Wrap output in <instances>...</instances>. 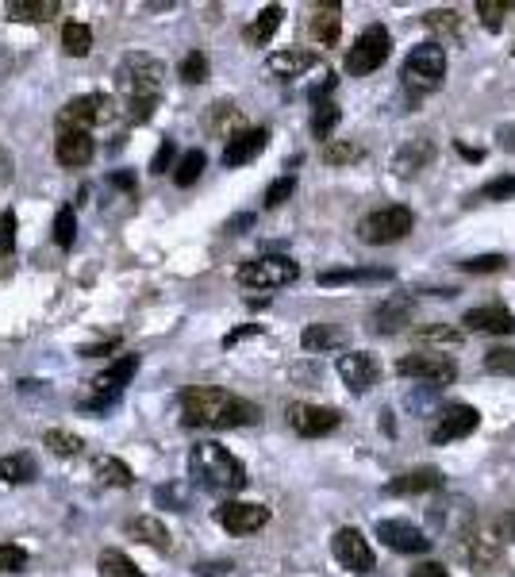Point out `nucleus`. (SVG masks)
Returning <instances> with one entry per match:
<instances>
[{
	"label": "nucleus",
	"instance_id": "42",
	"mask_svg": "<svg viewBox=\"0 0 515 577\" xmlns=\"http://www.w3.org/2000/svg\"><path fill=\"white\" fill-rule=\"evenodd\" d=\"M423 24H427V31H435V35H454L462 20H458L454 8H431V12L423 16Z\"/></svg>",
	"mask_w": 515,
	"mask_h": 577
},
{
	"label": "nucleus",
	"instance_id": "56",
	"mask_svg": "<svg viewBox=\"0 0 515 577\" xmlns=\"http://www.w3.org/2000/svg\"><path fill=\"white\" fill-rule=\"evenodd\" d=\"M12 177V154L0 151V181H8Z\"/></svg>",
	"mask_w": 515,
	"mask_h": 577
},
{
	"label": "nucleus",
	"instance_id": "8",
	"mask_svg": "<svg viewBox=\"0 0 515 577\" xmlns=\"http://www.w3.org/2000/svg\"><path fill=\"white\" fill-rule=\"evenodd\" d=\"M393 51V35H389V27L373 24L366 27L358 39H354V47L346 54V74L350 77H366L373 70H381L385 66V58Z\"/></svg>",
	"mask_w": 515,
	"mask_h": 577
},
{
	"label": "nucleus",
	"instance_id": "52",
	"mask_svg": "<svg viewBox=\"0 0 515 577\" xmlns=\"http://www.w3.org/2000/svg\"><path fill=\"white\" fill-rule=\"evenodd\" d=\"M227 570H231V562H200L197 566L200 577H223Z\"/></svg>",
	"mask_w": 515,
	"mask_h": 577
},
{
	"label": "nucleus",
	"instance_id": "60",
	"mask_svg": "<svg viewBox=\"0 0 515 577\" xmlns=\"http://www.w3.org/2000/svg\"><path fill=\"white\" fill-rule=\"evenodd\" d=\"M512 54H515V47H512Z\"/></svg>",
	"mask_w": 515,
	"mask_h": 577
},
{
	"label": "nucleus",
	"instance_id": "18",
	"mask_svg": "<svg viewBox=\"0 0 515 577\" xmlns=\"http://www.w3.org/2000/svg\"><path fill=\"white\" fill-rule=\"evenodd\" d=\"M462 324L469 331H485V335H515V312L504 304H481V308H469Z\"/></svg>",
	"mask_w": 515,
	"mask_h": 577
},
{
	"label": "nucleus",
	"instance_id": "21",
	"mask_svg": "<svg viewBox=\"0 0 515 577\" xmlns=\"http://www.w3.org/2000/svg\"><path fill=\"white\" fill-rule=\"evenodd\" d=\"M442 485V474L435 466H419V470H404V474H396L389 485H385V493L389 497H419V493H435Z\"/></svg>",
	"mask_w": 515,
	"mask_h": 577
},
{
	"label": "nucleus",
	"instance_id": "37",
	"mask_svg": "<svg viewBox=\"0 0 515 577\" xmlns=\"http://www.w3.org/2000/svg\"><path fill=\"white\" fill-rule=\"evenodd\" d=\"M515 12V0H477V16L489 31H500L504 20Z\"/></svg>",
	"mask_w": 515,
	"mask_h": 577
},
{
	"label": "nucleus",
	"instance_id": "45",
	"mask_svg": "<svg viewBox=\"0 0 515 577\" xmlns=\"http://www.w3.org/2000/svg\"><path fill=\"white\" fill-rule=\"evenodd\" d=\"M485 370L489 374H515V347H496L485 354Z\"/></svg>",
	"mask_w": 515,
	"mask_h": 577
},
{
	"label": "nucleus",
	"instance_id": "51",
	"mask_svg": "<svg viewBox=\"0 0 515 577\" xmlns=\"http://www.w3.org/2000/svg\"><path fill=\"white\" fill-rule=\"evenodd\" d=\"M173 154H177V147H173V139H162V147H158V154L150 158V170H154V174H166V170H170V162H173Z\"/></svg>",
	"mask_w": 515,
	"mask_h": 577
},
{
	"label": "nucleus",
	"instance_id": "50",
	"mask_svg": "<svg viewBox=\"0 0 515 577\" xmlns=\"http://www.w3.org/2000/svg\"><path fill=\"white\" fill-rule=\"evenodd\" d=\"M16 247V212H0V251H12Z\"/></svg>",
	"mask_w": 515,
	"mask_h": 577
},
{
	"label": "nucleus",
	"instance_id": "9",
	"mask_svg": "<svg viewBox=\"0 0 515 577\" xmlns=\"http://www.w3.org/2000/svg\"><path fill=\"white\" fill-rule=\"evenodd\" d=\"M112 116H116V104L108 93H85L58 112V131H89L97 124H108Z\"/></svg>",
	"mask_w": 515,
	"mask_h": 577
},
{
	"label": "nucleus",
	"instance_id": "1",
	"mask_svg": "<svg viewBox=\"0 0 515 577\" xmlns=\"http://www.w3.org/2000/svg\"><path fill=\"white\" fill-rule=\"evenodd\" d=\"M258 404L246 401V397H235L227 389H216V385H193L185 389L181 397V424L185 427H246L258 424Z\"/></svg>",
	"mask_w": 515,
	"mask_h": 577
},
{
	"label": "nucleus",
	"instance_id": "55",
	"mask_svg": "<svg viewBox=\"0 0 515 577\" xmlns=\"http://www.w3.org/2000/svg\"><path fill=\"white\" fill-rule=\"evenodd\" d=\"M258 331H262V327H258V324H250V327H239V331H231V335H227V339H223V347H235V343H239V339H246V335H258Z\"/></svg>",
	"mask_w": 515,
	"mask_h": 577
},
{
	"label": "nucleus",
	"instance_id": "30",
	"mask_svg": "<svg viewBox=\"0 0 515 577\" xmlns=\"http://www.w3.org/2000/svg\"><path fill=\"white\" fill-rule=\"evenodd\" d=\"M389 277L393 270H323L319 285H381Z\"/></svg>",
	"mask_w": 515,
	"mask_h": 577
},
{
	"label": "nucleus",
	"instance_id": "57",
	"mask_svg": "<svg viewBox=\"0 0 515 577\" xmlns=\"http://www.w3.org/2000/svg\"><path fill=\"white\" fill-rule=\"evenodd\" d=\"M112 185H116V189H135V177H131V174H112Z\"/></svg>",
	"mask_w": 515,
	"mask_h": 577
},
{
	"label": "nucleus",
	"instance_id": "36",
	"mask_svg": "<svg viewBox=\"0 0 515 577\" xmlns=\"http://www.w3.org/2000/svg\"><path fill=\"white\" fill-rule=\"evenodd\" d=\"M97 566H100V577H143V570L123 551H104Z\"/></svg>",
	"mask_w": 515,
	"mask_h": 577
},
{
	"label": "nucleus",
	"instance_id": "26",
	"mask_svg": "<svg viewBox=\"0 0 515 577\" xmlns=\"http://www.w3.org/2000/svg\"><path fill=\"white\" fill-rule=\"evenodd\" d=\"M62 12L58 0H8V16L20 24H47Z\"/></svg>",
	"mask_w": 515,
	"mask_h": 577
},
{
	"label": "nucleus",
	"instance_id": "19",
	"mask_svg": "<svg viewBox=\"0 0 515 577\" xmlns=\"http://www.w3.org/2000/svg\"><path fill=\"white\" fill-rule=\"evenodd\" d=\"M412 316H416V301L412 297H404V293H396V297H385V301L373 308V331H381V335H393L400 327L412 324Z\"/></svg>",
	"mask_w": 515,
	"mask_h": 577
},
{
	"label": "nucleus",
	"instance_id": "43",
	"mask_svg": "<svg viewBox=\"0 0 515 577\" xmlns=\"http://www.w3.org/2000/svg\"><path fill=\"white\" fill-rule=\"evenodd\" d=\"M74 235H77L74 208H62V212L54 216V243H58L62 251H70V247H74Z\"/></svg>",
	"mask_w": 515,
	"mask_h": 577
},
{
	"label": "nucleus",
	"instance_id": "14",
	"mask_svg": "<svg viewBox=\"0 0 515 577\" xmlns=\"http://www.w3.org/2000/svg\"><path fill=\"white\" fill-rule=\"evenodd\" d=\"M289 427L304 439H319L339 427V412L323 404H289Z\"/></svg>",
	"mask_w": 515,
	"mask_h": 577
},
{
	"label": "nucleus",
	"instance_id": "28",
	"mask_svg": "<svg viewBox=\"0 0 515 577\" xmlns=\"http://www.w3.org/2000/svg\"><path fill=\"white\" fill-rule=\"evenodd\" d=\"M281 16H285V12H281V4L262 8V12H258V20L243 31V39L250 43V47H266L273 35H277V27H281Z\"/></svg>",
	"mask_w": 515,
	"mask_h": 577
},
{
	"label": "nucleus",
	"instance_id": "44",
	"mask_svg": "<svg viewBox=\"0 0 515 577\" xmlns=\"http://www.w3.org/2000/svg\"><path fill=\"white\" fill-rule=\"evenodd\" d=\"M27 566V551L16 543H0V574H20Z\"/></svg>",
	"mask_w": 515,
	"mask_h": 577
},
{
	"label": "nucleus",
	"instance_id": "34",
	"mask_svg": "<svg viewBox=\"0 0 515 577\" xmlns=\"http://www.w3.org/2000/svg\"><path fill=\"white\" fill-rule=\"evenodd\" d=\"M93 466H97V477H100V481H104V485H112V489H127V485L135 481V474H131V470L123 466L120 458H112V454H100Z\"/></svg>",
	"mask_w": 515,
	"mask_h": 577
},
{
	"label": "nucleus",
	"instance_id": "15",
	"mask_svg": "<svg viewBox=\"0 0 515 577\" xmlns=\"http://www.w3.org/2000/svg\"><path fill=\"white\" fill-rule=\"evenodd\" d=\"M216 520H220V527L231 531V535H250V531L270 524V508H266V504H250V501H227L220 512H216Z\"/></svg>",
	"mask_w": 515,
	"mask_h": 577
},
{
	"label": "nucleus",
	"instance_id": "46",
	"mask_svg": "<svg viewBox=\"0 0 515 577\" xmlns=\"http://www.w3.org/2000/svg\"><path fill=\"white\" fill-rule=\"evenodd\" d=\"M477 197H481V201H512L515 197V174L512 177H492Z\"/></svg>",
	"mask_w": 515,
	"mask_h": 577
},
{
	"label": "nucleus",
	"instance_id": "35",
	"mask_svg": "<svg viewBox=\"0 0 515 577\" xmlns=\"http://www.w3.org/2000/svg\"><path fill=\"white\" fill-rule=\"evenodd\" d=\"M43 443L54 454H62V458H77V454L85 451V439L74 435V431H62V427H50L47 435H43Z\"/></svg>",
	"mask_w": 515,
	"mask_h": 577
},
{
	"label": "nucleus",
	"instance_id": "22",
	"mask_svg": "<svg viewBox=\"0 0 515 577\" xmlns=\"http://www.w3.org/2000/svg\"><path fill=\"white\" fill-rule=\"evenodd\" d=\"M93 151H97V143H93V135L89 131H58V143H54V158L62 162V166H89L93 162Z\"/></svg>",
	"mask_w": 515,
	"mask_h": 577
},
{
	"label": "nucleus",
	"instance_id": "13",
	"mask_svg": "<svg viewBox=\"0 0 515 577\" xmlns=\"http://www.w3.org/2000/svg\"><path fill=\"white\" fill-rule=\"evenodd\" d=\"M477 424H481V412H477L473 404H446L442 416H439V424L431 427V443H435V447L458 443V439L473 435Z\"/></svg>",
	"mask_w": 515,
	"mask_h": 577
},
{
	"label": "nucleus",
	"instance_id": "32",
	"mask_svg": "<svg viewBox=\"0 0 515 577\" xmlns=\"http://www.w3.org/2000/svg\"><path fill=\"white\" fill-rule=\"evenodd\" d=\"M462 339H466V335H462L458 327H446V324H435V327H423V331H416L419 347H439V354L462 347Z\"/></svg>",
	"mask_w": 515,
	"mask_h": 577
},
{
	"label": "nucleus",
	"instance_id": "10",
	"mask_svg": "<svg viewBox=\"0 0 515 577\" xmlns=\"http://www.w3.org/2000/svg\"><path fill=\"white\" fill-rule=\"evenodd\" d=\"M466 558L477 574H489L492 566H500L504 562V520H489V524L477 527L469 539Z\"/></svg>",
	"mask_w": 515,
	"mask_h": 577
},
{
	"label": "nucleus",
	"instance_id": "3",
	"mask_svg": "<svg viewBox=\"0 0 515 577\" xmlns=\"http://www.w3.org/2000/svg\"><path fill=\"white\" fill-rule=\"evenodd\" d=\"M189 470L204 489H216V493L246 489V466L220 443H197L189 454Z\"/></svg>",
	"mask_w": 515,
	"mask_h": 577
},
{
	"label": "nucleus",
	"instance_id": "47",
	"mask_svg": "<svg viewBox=\"0 0 515 577\" xmlns=\"http://www.w3.org/2000/svg\"><path fill=\"white\" fill-rule=\"evenodd\" d=\"M504 266H508L504 254H477V258H466V262H462V270H469V274H496V270H504Z\"/></svg>",
	"mask_w": 515,
	"mask_h": 577
},
{
	"label": "nucleus",
	"instance_id": "29",
	"mask_svg": "<svg viewBox=\"0 0 515 577\" xmlns=\"http://www.w3.org/2000/svg\"><path fill=\"white\" fill-rule=\"evenodd\" d=\"M204 127L212 131V135H239L243 131V116H239V108L231 101H216L212 104V112H208V120H204Z\"/></svg>",
	"mask_w": 515,
	"mask_h": 577
},
{
	"label": "nucleus",
	"instance_id": "41",
	"mask_svg": "<svg viewBox=\"0 0 515 577\" xmlns=\"http://www.w3.org/2000/svg\"><path fill=\"white\" fill-rule=\"evenodd\" d=\"M177 74H181V81H189V85H200V81H208V54H204V51H189L185 58H181Z\"/></svg>",
	"mask_w": 515,
	"mask_h": 577
},
{
	"label": "nucleus",
	"instance_id": "58",
	"mask_svg": "<svg viewBox=\"0 0 515 577\" xmlns=\"http://www.w3.org/2000/svg\"><path fill=\"white\" fill-rule=\"evenodd\" d=\"M458 154H462V158H473V162H481V158H485L481 151H473V147H462V143H458Z\"/></svg>",
	"mask_w": 515,
	"mask_h": 577
},
{
	"label": "nucleus",
	"instance_id": "33",
	"mask_svg": "<svg viewBox=\"0 0 515 577\" xmlns=\"http://www.w3.org/2000/svg\"><path fill=\"white\" fill-rule=\"evenodd\" d=\"M62 51L70 54V58H85V54L93 51V27L70 20V24L62 27Z\"/></svg>",
	"mask_w": 515,
	"mask_h": 577
},
{
	"label": "nucleus",
	"instance_id": "31",
	"mask_svg": "<svg viewBox=\"0 0 515 577\" xmlns=\"http://www.w3.org/2000/svg\"><path fill=\"white\" fill-rule=\"evenodd\" d=\"M35 474H39V466H35L31 454H8V458H0V481H8V485L35 481Z\"/></svg>",
	"mask_w": 515,
	"mask_h": 577
},
{
	"label": "nucleus",
	"instance_id": "4",
	"mask_svg": "<svg viewBox=\"0 0 515 577\" xmlns=\"http://www.w3.org/2000/svg\"><path fill=\"white\" fill-rule=\"evenodd\" d=\"M412 227H416L412 208H404V204H385V208H373L369 216H362L358 239L369 243V247H389V243H400Z\"/></svg>",
	"mask_w": 515,
	"mask_h": 577
},
{
	"label": "nucleus",
	"instance_id": "20",
	"mask_svg": "<svg viewBox=\"0 0 515 577\" xmlns=\"http://www.w3.org/2000/svg\"><path fill=\"white\" fill-rule=\"evenodd\" d=\"M381 374V366H377V358L369 351H350L339 358V377H343L346 389H354V393H366L369 385L377 381Z\"/></svg>",
	"mask_w": 515,
	"mask_h": 577
},
{
	"label": "nucleus",
	"instance_id": "38",
	"mask_svg": "<svg viewBox=\"0 0 515 577\" xmlns=\"http://www.w3.org/2000/svg\"><path fill=\"white\" fill-rule=\"evenodd\" d=\"M204 151H189L181 162H177V170H173V181H177V189H189V185H197V177L204 174Z\"/></svg>",
	"mask_w": 515,
	"mask_h": 577
},
{
	"label": "nucleus",
	"instance_id": "27",
	"mask_svg": "<svg viewBox=\"0 0 515 577\" xmlns=\"http://www.w3.org/2000/svg\"><path fill=\"white\" fill-rule=\"evenodd\" d=\"M435 158V147L427 143V139H412L408 147H400V154L393 158V170L400 177H412V174H419L427 162Z\"/></svg>",
	"mask_w": 515,
	"mask_h": 577
},
{
	"label": "nucleus",
	"instance_id": "6",
	"mask_svg": "<svg viewBox=\"0 0 515 577\" xmlns=\"http://www.w3.org/2000/svg\"><path fill=\"white\" fill-rule=\"evenodd\" d=\"M135 370H139V358H135V354L120 358L112 370H104V374H97L89 381V393L77 401V408H81V412H104V408H112V404L123 397V389H127V381L135 377Z\"/></svg>",
	"mask_w": 515,
	"mask_h": 577
},
{
	"label": "nucleus",
	"instance_id": "23",
	"mask_svg": "<svg viewBox=\"0 0 515 577\" xmlns=\"http://www.w3.org/2000/svg\"><path fill=\"white\" fill-rule=\"evenodd\" d=\"M316 62H319L316 51H277L270 58V74L281 77V81H293V77L308 74Z\"/></svg>",
	"mask_w": 515,
	"mask_h": 577
},
{
	"label": "nucleus",
	"instance_id": "48",
	"mask_svg": "<svg viewBox=\"0 0 515 577\" xmlns=\"http://www.w3.org/2000/svg\"><path fill=\"white\" fill-rule=\"evenodd\" d=\"M293 189H296V177L293 174L277 177L270 189H266V208H281V204L293 197Z\"/></svg>",
	"mask_w": 515,
	"mask_h": 577
},
{
	"label": "nucleus",
	"instance_id": "40",
	"mask_svg": "<svg viewBox=\"0 0 515 577\" xmlns=\"http://www.w3.org/2000/svg\"><path fill=\"white\" fill-rule=\"evenodd\" d=\"M300 343H304V351H331V347L339 343V331H331L327 324H312L304 327Z\"/></svg>",
	"mask_w": 515,
	"mask_h": 577
},
{
	"label": "nucleus",
	"instance_id": "2",
	"mask_svg": "<svg viewBox=\"0 0 515 577\" xmlns=\"http://www.w3.org/2000/svg\"><path fill=\"white\" fill-rule=\"evenodd\" d=\"M162 77H166V66L162 58L154 54H123V62L116 66V81L127 93V108H131V120L143 124L150 112L158 108V93H162Z\"/></svg>",
	"mask_w": 515,
	"mask_h": 577
},
{
	"label": "nucleus",
	"instance_id": "7",
	"mask_svg": "<svg viewBox=\"0 0 515 577\" xmlns=\"http://www.w3.org/2000/svg\"><path fill=\"white\" fill-rule=\"evenodd\" d=\"M235 277L243 289H285L300 277V266L289 254H262L254 262H243Z\"/></svg>",
	"mask_w": 515,
	"mask_h": 577
},
{
	"label": "nucleus",
	"instance_id": "25",
	"mask_svg": "<svg viewBox=\"0 0 515 577\" xmlns=\"http://www.w3.org/2000/svg\"><path fill=\"white\" fill-rule=\"evenodd\" d=\"M127 535L139 539V543H147V547H154V551H170L173 547L170 527L162 524V520H154V516H135V520L127 524Z\"/></svg>",
	"mask_w": 515,
	"mask_h": 577
},
{
	"label": "nucleus",
	"instance_id": "24",
	"mask_svg": "<svg viewBox=\"0 0 515 577\" xmlns=\"http://www.w3.org/2000/svg\"><path fill=\"white\" fill-rule=\"evenodd\" d=\"M339 12H343L339 4H316V12H312V39H316L319 47H335L339 43V27H343Z\"/></svg>",
	"mask_w": 515,
	"mask_h": 577
},
{
	"label": "nucleus",
	"instance_id": "54",
	"mask_svg": "<svg viewBox=\"0 0 515 577\" xmlns=\"http://www.w3.org/2000/svg\"><path fill=\"white\" fill-rule=\"evenodd\" d=\"M408 577H450V574L442 570L439 562H423V566H416V570H412Z\"/></svg>",
	"mask_w": 515,
	"mask_h": 577
},
{
	"label": "nucleus",
	"instance_id": "16",
	"mask_svg": "<svg viewBox=\"0 0 515 577\" xmlns=\"http://www.w3.org/2000/svg\"><path fill=\"white\" fill-rule=\"evenodd\" d=\"M377 539L400 554H427L431 551V539H427L416 524H408V520H377Z\"/></svg>",
	"mask_w": 515,
	"mask_h": 577
},
{
	"label": "nucleus",
	"instance_id": "5",
	"mask_svg": "<svg viewBox=\"0 0 515 577\" xmlns=\"http://www.w3.org/2000/svg\"><path fill=\"white\" fill-rule=\"evenodd\" d=\"M400 77H404V85L412 93H435L442 85V77H446V51H442L439 43H419L404 58Z\"/></svg>",
	"mask_w": 515,
	"mask_h": 577
},
{
	"label": "nucleus",
	"instance_id": "11",
	"mask_svg": "<svg viewBox=\"0 0 515 577\" xmlns=\"http://www.w3.org/2000/svg\"><path fill=\"white\" fill-rule=\"evenodd\" d=\"M396 374L416 377V381H427V385H450L458 377V366L446 354H404L396 362Z\"/></svg>",
	"mask_w": 515,
	"mask_h": 577
},
{
	"label": "nucleus",
	"instance_id": "39",
	"mask_svg": "<svg viewBox=\"0 0 515 577\" xmlns=\"http://www.w3.org/2000/svg\"><path fill=\"white\" fill-rule=\"evenodd\" d=\"M335 124H339V104L316 101V112H312V135H316V139H331Z\"/></svg>",
	"mask_w": 515,
	"mask_h": 577
},
{
	"label": "nucleus",
	"instance_id": "17",
	"mask_svg": "<svg viewBox=\"0 0 515 577\" xmlns=\"http://www.w3.org/2000/svg\"><path fill=\"white\" fill-rule=\"evenodd\" d=\"M266 143H270V127H243L239 135L227 139L223 166H246L250 158H258V154L266 151Z\"/></svg>",
	"mask_w": 515,
	"mask_h": 577
},
{
	"label": "nucleus",
	"instance_id": "49",
	"mask_svg": "<svg viewBox=\"0 0 515 577\" xmlns=\"http://www.w3.org/2000/svg\"><path fill=\"white\" fill-rule=\"evenodd\" d=\"M354 158H362V151L354 143H327V151H323L327 166H343V162H354Z\"/></svg>",
	"mask_w": 515,
	"mask_h": 577
},
{
	"label": "nucleus",
	"instance_id": "12",
	"mask_svg": "<svg viewBox=\"0 0 515 577\" xmlns=\"http://www.w3.org/2000/svg\"><path fill=\"white\" fill-rule=\"evenodd\" d=\"M331 554H335V562H339L343 570H350V574H366V570H373V547H369V539L358 531V527L335 531Z\"/></svg>",
	"mask_w": 515,
	"mask_h": 577
},
{
	"label": "nucleus",
	"instance_id": "53",
	"mask_svg": "<svg viewBox=\"0 0 515 577\" xmlns=\"http://www.w3.org/2000/svg\"><path fill=\"white\" fill-rule=\"evenodd\" d=\"M112 351H120V339H112V343H97V347H81V358H93V354H112Z\"/></svg>",
	"mask_w": 515,
	"mask_h": 577
},
{
	"label": "nucleus",
	"instance_id": "59",
	"mask_svg": "<svg viewBox=\"0 0 515 577\" xmlns=\"http://www.w3.org/2000/svg\"><path fill=\"white\" fill-rule=\"evenodd\" d=\"M500 139H508V147L515 151V127H508V131H500Z\"/></svg>",
	"mask_w": 515,
	"mask_h": 577
}]
</instances>
